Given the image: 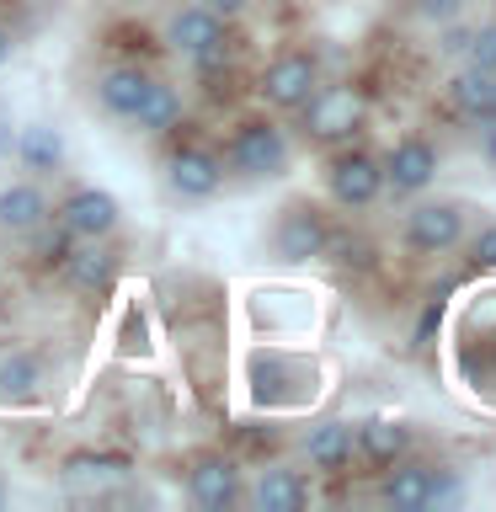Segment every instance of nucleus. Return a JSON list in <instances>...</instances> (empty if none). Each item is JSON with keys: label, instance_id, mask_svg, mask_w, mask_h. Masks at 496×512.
Returning <instances> with one entry per match:
<instances>
[{"label": "nucleus", "instance_id": "25", "mask_svg": "<svg viewBox=\"0 0 496 512\" xmlns=\"http://www.w3.org/2000/svg\"><path fill=\"white\" fill-rule=\"evenodd\" d=\"M411 11L422 16V22L443 27V22H459L464 16V0H411Z\"/></svg>", "mask_w": 496, "mask_h": 512}, {"label": "nucleus", "instance_id": "30", "mask_svg": "<svg viewBox=\"0 0 496 512\" xmlns=\"http://www.w3.org/2000/svg\"><path fill=\"white\" fill-rule=\"evenodd\" d=\"M491 118H496V75H491Z\"/></svg>", "mask_w": 496, "mask_h": 512}, {"label": "nucleus", "instance_id": "31", "mask_svg": "<svg viewBox=\"0 0 496 512\" xmlns=\"http://www.w3.org/2000/svg\"><path fill=\"white\" fill-rule=\"evenodd\" d=\"M0 507H6V491H0Z\"/></svg>", "mask_w": 496, "mask_h": 512}, {"label": "nucleus", "instance_id": "2", "mask_svg": "<svg viewBox=\"0 0 496 512\" xmlns=\"http://www.w3.org/2000/svg\"><path fill=\"white\" fill-rule=\"evenodd\" d=\"M363 118H368L363 91L358 86H326V80H320L310 91V102L299 107V128H304V139H315V144H352Z\"/></svg>", "mask_w": 496, "mask_h": 512}, {"label": "nucleus", "instance_id": "18", "mask_svg": "<svg viewBox=\"0 0 496 512\" xmlns=\"http://www.w3.org/2000/svg\"><path fill=\"white\" fill-rule=\"evenodd\" d=\"M54 219V203L38 182H6L0 187V230L6 235H32L38 224Z\"/></svg>", "mask_w": 496, "mask_h": 512}, {"label": "nucleus", "instance_id": "29", "mask_svg": "<svg viewBox=\"0 0 496 512\" xmlns=\"http://www.w3.org/2000/svg\"><path fill=\"white\" fill-rule=\"evenodd\" d=\"M11 54H16V38H11V27H0V70L11 64Z\"/></svg>", "mask_w": 496, "mask_h": 512}, {"label": "nucleus", "instance_id": "13", "mask_svg": "<svg viewBox=\"0 0 496 512\" xmlns=\"http://www.w3.org/2000/svg\"><path fill=\"white\" fill-rule=\"evenodd\" d=\"M150 70L144 64H107L102 75H96V86H91V96H96V107L107 112V118H118V123H128L134 118V107L144 102V91H150Z\"/></svg>", "mask_w": 496, "mask_h": 512}, {"label": "nucleus", "instance_id": "14", "mask_svg": "<svg viewBox=\"0 0 496 512\" xmlns=\"http://www.w3.org/2000/svg\"><path fill=\"white\" fill-rule=\"evenodd\" d=\"M299 454L310 470H326V475H342L352 459H358V438H352V422H320L299 438Z\"/></svg>", "mask_w": 496, "mask_h": 512}, {"label": "nucleus", "instance_id": "21", "mask_svg": "<svg viewBox=\"0 0 496 512\" xmlns=\"http://www.w3.org/2000/svg\"><path fill=\"white\" fill-rule=\"evenodd\" d=\"M11 150L22 160V171H32V176H54L64 166V139H59L54 123H27Z\"/></svg>", "mask_w": 496, "mask_h": 512}, {"label": "nucleus", "instance_id": "28", "mask_svg": "<svg viewBox=\"0 0 496 512\" xmlns=\"http://www.w3.org/2000/svg\"><path fill=\"white\" fill-rule=\"evenodd\" d=\"M203 6H214V11L224 16V22H230V16H240V11L251 6V0H203Z\"/></svg>", "mask_w": 496, "mask_h": 512}, {"label": "nucleus", "instance_id": "16", "mask_svg": "<svg viewBox=\"0 0 496 512\" xmlns=\"http://www.w3.org/2000/svg\"><path fill=\"white\" fill-rule=\"evenodd\" d=\"M59 272L75 294H107L112 288V272H118V256L102 251V240H80L75 251L59 256Z\"/></svg>", "mask_w": 496, "mask_h": 512}, {"label": "nucleus", "instance_id": "17", "mask_svg": "<svg viewBox=\"0 0 496 512\" xmlns=\"http://www.w3.org/2000/svg\"><path fill=\"white\" fill-rule=\"evenodd\" d=\"M246 502L262 512H299V507H310V480L299 470L272 464V470H256V480L246 486Z\"/></svg>", "mask_w": 496, "mask_h": 512}, {"label": "nucleus", "instance_id": "5", "mask_svg": "<svg viewBox=\"0 0 496 512\" xmlns=\"http://www.w3.org/2000/svg\"><path fill=\"white\" fill-rule=\"evenodd\" d=\"M326 192H331L336 208H347V214H358V208H374V203L384 198V166H379V155H368V150H342V155H331V166H326Z\"/></svg>", "mask_w": 496, "mask_h": 512}, {"label": "nucleus", "instance_id": "27", "mask_svg": "<svg viewBox=\"0 0 496 512\" xmlns=\"http://www.w3.org/2000/svg\"><path fill=\"white\" fill-rule=\"evenodd\" d=\"M464 43H470V27H459V22H443V54L448 59H464Z\"/></svg>", "mask_w": 496, "mask_h": 512}, {"label": "nucleus", "instance_id": "9", "mask_svg": "<svg viewBox=\"0 0 496 512\" xmlns=\"http://www.w3.org/2000/svg\"><path fill=\"white\" fill-rule=\"evenodd\" d=\"M54 214H59V224H64L70 240H107L123 224V203L112 198L107 187H75Z\"/></svg>", "mask_w": 496, "mask_h": 512}, {"label": "nucleus", "instance_id": "23", "mask_svg": "<svg viewBox=\"0 0 496 512\" xmlns=\"http://www.w3.org/2000/svg\"><path fill=\"white\" fill-rule=\"evenodd\" d=\"M464 59L496 75V22H486V27H470V43H464Z\"/></svg>", "mask_w": 496, "mask_h": 512}, {"label": "nucleus", "instance_id": "22", "mask_svg": "<svg viewBox=\"0 0 496 512\" xmlns=\"http://www.w3.org/2000/svg\"><path fill=\"white\" fill-rule=\"evenodd\" d=\"M448 107L459 112V118H491V70H480V64L464 59L454 75H448Z\"/></svg>", "mask_w": 496, "mask_h": 512}, {"label": "nucleus", "instance_id": "20", "mask_svg": "<svg viewBox=\"0 0 496 512\" xmlns=\"http://www.w3.org/2000/svg\"><path fill=\"white\" fill-rule=\"evenodd\" d=\"M182 112H187L182 91L166 86V80H150V91H144V102L134 107V118H128V123H134L139 134H150V139H166L171 128H182Z\"/></svg>", "mask_w": 496, "mask_h": 512}, {"label": "nucleus", "instance_id": "12", "mask_svg": "<svg viewBox=\"0 0 496 512\" xmlns=\"http://www.w3.org/2000/svg\"><path fill=\"white\" fill-rule=\"evenodd\" d=\"M48 390V363L32 347H0V406H32Z\"/></svg>", "mask_w": 496, "mask_h": 512}, {"label": "nucleus", "instance_id": "15", "mask_svg": "<svg viewBox=\"0 0 496 512\" xmlns=\"http://www.w3.org/2000/svg\"><path fill=\"white\" fill-rule=\"evenodd\" d=\"M379 502L395 507V512H427V502H432V464H416V459L384 464Z\"/></svg>", "mask_w": 496, "mask_h": 512}, {"label": "nucleus", "instance_id": "24", "mask_svg": "<svg viewBox=\"0 0 496 512\" xmlns=\"http://www.w3.org/2000/svg\"><path fill=\"white\" fill-rule=\"evenodd\" d=\"M464 502V480L454 470H432V502L427 507H459Z\"/></svg>", "mask_w": 496, "mask_h": 512}, {"label": "nucleus", "instance_id": "19", "mask_svg": "<svg viewBox=\"0 0 496 512\" xmlns=\"http://www.w3.org/2000/svg\"><path fill=\"white\" fill-rule=\"evenodd\" d=\"M352 438H358V454L368 464H395L411 454V427L395 416H363V422H352Z\"/></svg>", "mask_w": 496, "mask_h": 512}, {"label": "nucleus", "instance_id": "6", "mask_svg": "<svg viewBox=\"0 0 496 512\" xmlns=\"http://www.w3.org/2000/svg\"><path fill=\"white\" fill-rule=\"evenodd\" d=\"M315 86H320V64H315V54H299V48L278 54L262 75H256V96H262V107H272V112H299L310 102Z\"/></svg>", "mask_w": 496, "mask_h": 512}, {"label": "nucleus", "instance_id": "1", "mask_svg": "<svg viewBox=\"0 0 496 512\" xmlns=\"http://www.w3.org/2000/svg\"><path fill=\"white\" fill-rule=\"evenodd\" d=\"M294 166V144L272 118H246L224 144V176L240 182H272Z\"/></svg>", "mask_w": 496, "mask_h": 512}, {"label": "nucleus", "instance_id": "11", "mask_svg": "<svg viewBox=\"0 0 496 512\" xmlns=\"http://www.w3.org/2000/svg\"><path fill=\"white\" fill-rule=\"evenodd\" d=\"M187 496H192L198 507H208V512H224V507L246 502V486H240L235 459H224V454L198 459V464L187 470Z\"/></svg>", "mask_w": 496, "mask_h": 512}, {"label": "nucleus", "instance_id": "3", "mask_svg": "<svg viewBox=\"0 0 496 512\" xmlns=\"http://www.w3.org/2000/svg\"><path fill=\"white\" fill-rule=\"evenodd\" d=\"M400 240L416 256H448L464 240V203L459 198H422L400 219Z\"/></svg>", "mask_w": 496, "mask_h": 512}, {"label": "nucleus", "instance_id": "8", "mask_svg": "<svg viewBox=\"0 0 496 512\" xmlns=\"http://www.w3.org/2000/svg\"><path fill=\"white\" fill-rule=\"evenodd\" d=\"M379 166H384V187L400 192V198H416V192H427L438 182V144L422 134H406L384 150Z\"/></svg>", "mask_w": 496, "mask_h": 512}, {"label": "nucleus", "instance_id": "4", "mask_svg": "<svg viewBox=\"0 0 496 512\" xmlns=\"http://www.w3.org/2000/svg\"><path fill=\"white\" fill-rule=\"evenodd\" d=\"M326 240H331V219L310 198H294L272 224V256L283 267H304L315 256H326Z\"/></svg>", "mask_w": 496, "mask_h": 512}, {"label": "nucleus", "instance_id": "7", "mask_svg": "<svg viewBox=\"0 0 496 512\" xmlns=\"http://www.w3.org/2000/svg\"><path fill=\"white\" fill-rule=\"evenodd\" d=\"M224 187V155L208 144H176L166 155V192L182 203H208Z\"/></svg>", "mask_w": 496, "mask_h": 512}, {"label": "nucleus", "instance_id": "26", "mask_svg": "<svg viewBox=\"0 0 496 512\" xmlns=\"http://www.w3.org/2000/svg\"><path fill=\"white\" fill-rule=\"evenodd\" d=\"M470 262H475L480 272H496V219L475 230V240H470Z\"/></svg>", "mask_w": 496, "mask_h": 512}, {"label": "nucleus", "instance_id": "10", "mask_svg": "<svg viewBox=\"0 0 496 512\" xmlns=\"http://www.w3.org/2000/svg\"><path fill=\"white\" fill-rule=\"evenodd\" d=\"M230 38V27H224V16L214 11V6H182V11H171V22H166V48L171 54H182L187 64L198 59V54H208L214 43H224Z\"/></svg>", "mask_w": 496, "mask_h": 512}]
</instances>
